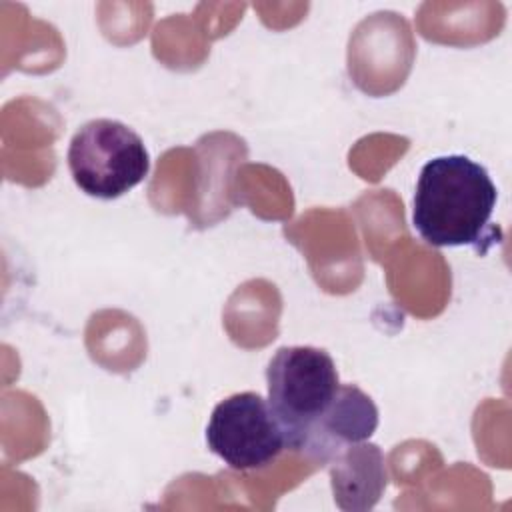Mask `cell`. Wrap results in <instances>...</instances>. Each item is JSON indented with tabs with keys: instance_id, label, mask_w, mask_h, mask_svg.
<instances>
[{
	"instance_id": "obj_3",
	"label": "cell",
	"mask_w": 512,
	"mask_h": 512,
	"mask_svg": "<svg viewBox=\"0 0 512 512\" xmlns=\"http://www.w3.org/2000/svg\"><path fill=\"white\" fill-rule=\"evenodd\" d=\"M74 184L88 196L114 200L138 186L150 170L144 140L126 124L96 118L82 124L68 146Z\"/></svg>"
},
{
	"instance_id": "obj_6",
	"label": "cell",
	"mask_w": 512,
	"mask_h": 512,
	"mask_svg": "<svg viewBox=\"0 0 512 512\" xmlns=\"http://www.w3.org/2000/svg\"><path fill=\"white\" fill-rule=\"evenodd\" d=\"M334 502L344 512L374 508L388 484L384 454L374 442H356L338 452L328 464Z\"/></svg>"
},
{
	"instance_id": "obj_2",
	"label": "cell",
	"mask_w": 512,
	"mask_h": 512,
	"mask_svg": "<svg viewBox=\"0 0 512 512\" xmlns=\"http://www.w3.org/2000/svg\"><path fill=\"white\" fill-rule=\"evenodd\" d=\"M268 406L280 424L286 450L302 452L340 390L332 356L316 346H282L266 366Z\"/></svg>"
},
{
	"instance_id": "obj_4",
	"label": "cell",
	"mask_w": 512,
	"mask_h": 512,
	"mask_svg": "<svg viewBox=\"0 0 512 512\" xmlns=\"http://www.w3.org/2000/svg\"><path fill=\"white\" fill-rule=\"evenodd\" d=\"M206 444L234 470L266 468L286 450L284 432L258 392L220 400L206 426Z\"/></svg>"
},
{
	"instance_id": "obj_1",
	"label": "cell",
	"mask_w": 512,
	"mask_h": 512,
	"mask_svg": "<svg viewBox=\"0 0 512 512\" xmlns=\"http://www.w3.org/2000/svg\"><path fill=\"white\" fill-rule=\"evenodd\" d=\"M496 200V184L482 164L464 154L436 156L416 180L412 224L430 246L480 248L492 240Z\"/></svg>"
},
{
	"instance_id": "obj_5",
	"label": "cell",
	"mask_w": 512,
	"mask_h": 512,
	"mask_svg": "<svg viewBox=\"0 0 512 512\" xmlns=\"http://www.w3.org/2000/svg\"><path fill=\"white\" fill-rule=\"evenodd\" d=\"M378 428L374 400L354 384H340L334 404L308 436L302 456L328 464L346 446L368 440Z\"/></svg>"
}]
</instances>
